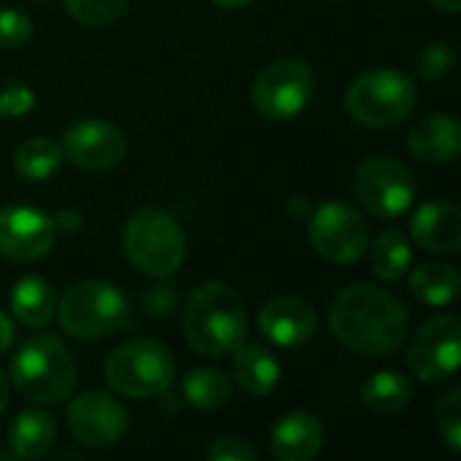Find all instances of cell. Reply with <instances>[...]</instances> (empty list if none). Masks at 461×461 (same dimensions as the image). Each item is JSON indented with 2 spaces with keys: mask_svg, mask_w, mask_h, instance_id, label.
<instances>
[{
  "mask_svg": "<svg viewBox=\"0 0 461 461\" xmlns=\"http://www.w3.org/2000/svg\"><path fill=\"white\" fill-rule=\"evenodd\" d=\"M332 335L354 354L392 357L408 338V311L373 284L346 286L330 305Z\"/></svg>",
  "mask_w": 461,
  "mask_h": 461,
  "instance_id": "1",
  "label": "cell"
},
{
  "mask_svg": "<svg viewBox=\"0 0 461 461\" xmlns=\"http://www.w3.org/2000/svg\"><path fill=\"white\" fill-rule=\"evenodd\" d=\"M181 319L189 346L208 359L232 354L243 343L249 327L240 297L219 281L197 286L189 294Z\"/></svg>",
  "mask_w": 461,
  "mask_h": 461,
  "instance_id": "2",
  "label": "cell"
},
{
  "mask_svg": "<svg viewBox=\"0 0 461 461\" xmlns=\"http://www.w3.org/2000/svg\"><path fill=\"white\" fill-rule=\"evenodd\" d=\"M11 378L27 400L57 405L76 386V362L54 335H35L14 357Z\"/></svg>",
  "mask_w": 461,
  "mask_h": 461,
  "instance_id": "3",
  "label": "cell"
},
{
  "mask_svg": "<svg viewBox=\"0 0 461 461\" xmlns=\"http://www.w3.org/2000/svg\"><path fill=\"white\" fill-rule=\"evenodd\" d=\"M124 254L146 276H173L186 259V243L178 221L157 208L138 211L124 227Z\"/></svg>",
  "mask_w": 461,
  "mask_h": 461,
  "instance_id": "4",
  "label": "cell"
},
{
  "mask_svg": "<svg viewBox=\"0 0 461 461\" xmlns=\"http://www.w3.org/2000/svg\"><path fill=\"white\" fill-rule=\"evenodd\" d=\"M105 381L113 392L124 397L151 400L167 394L176 381V365L162 343L130 340L108 357Z\"/></svg>",
  "mask_w": 461,
  "mask_h": 461,
  "instance_id": "5",
  "label": "cell"
},
{
  "mask_svg": "<svg viewBox=\"0 0 461 461\" xmlns=\"http://www.w3.org/2000/svg\"><path fill=\"white\" fill-rule=\"evenodd\" d=\"M57 313L68 335L78 340H97L124 327L130 305L116 286L105 281H81L65 292Z\"/></svg>",
  "mask_w": 461,
  "mask_h": 461,
  "instance_id": "6",
  "label": "cell"
},
{
  "mask_svg": "<svg viewBox=\"0 0 461 461\" xmlns=\"http://www.w3.org/2000/svg\"><path fill=\"white\" fill-rule=\"evenodd\" d=\"M416 105V86L408 76L378 68L362 73L346 92L348 113L367 127L400 124Z\"/></svg>",
  "mask_w": 461,
  "mask_h": 461,
  "instance_id": "7",
  "label": "cell"
},
{
  "mask_svg": "<svg viewBox=\"0 0 461 461\" xmlns=\"http://www.w3.org/2000/svg\"><path fill=\"white\" fill-rule=\"evenodd\" d=\"M313 89H316V78L311 65H305L303 59L284 57L265 65L257 73V81L251 86V100L259 116L270 122H289L308 108Z\"/></svg>",
  "mask_w": 461,
  "mask_h": 461,
  "instance_id": "8",
  "label": "cell"
},
{
  "mask_svg": "<svg viewBox=\"0 0 461 461\" xmlns=\"http://www.w3.org/2000/svg\"><path fill=\"white\" fill-rule=\"evenodd\" d=\"M308 238L313 251L335 265L357 262L370 246L365 216L343 200H330L311 213Z\"/></svg>",
  "mask_w": 461,
  "mask_h": 461,
  "instance_id": "9",
  "label": "cell"
},
{
  "mask_svg": "<svg viewBox=\"0 0 461 461\" xmlns=\"http://www.w3.org/2000/svg\"><path fill=\"white\" fill-rule=\"evenodd\" d=\"M354 194L365 211L378 219H397L416 197L411 170L392 157H370L357 167Z\"/></svg>",
  "mask_w": 461,
  "mask_h": 461,
  "instance_id": "10",
  "label": "cell"
},
{
  "mask_svg": "<svg viewBox=\"0 0 461 461\" xmlns=\"http://www.w3.org/2000/svg\"><path fill=\"white\" fill-rule=\"evenodd\" d=\"M461 359V321L456 313L429 319L408 348V367L424 384L456 375Z\"/></svg>",
  "mask_w": 461,
  "mask_h": 461,
  "instance_id": "11",
  "label": "cell"
},
{
  "mask_svg": "<svg viewBox=\"0 0 461 461\" xmlns=\"http://www.w3.org/2000/svg\"><path fill=\"white\" fill-rule=\"evenodd\" d=\"M68 427L78 443L108 448L122 440L127 429V413L113 397L103 392H86L70 402Z\"/></svg>",
  "mask_w": 461,
  "mask_h": 461,
  "instance_id": "12",
  "label": "cell"
},
{
  "mask_svg": "<svg viewBox=\"0 0 461 461\" xmlns=\"http://www.w3.org/2000/svg\"><path fill=\"white\" fill-rule=\"evenodd\" d=\"M57 224L51 216L24 208L8 205L0 208V254L14 262H32L51 251Z\"/></svg>",
  "mask_w": 461,
  "mask_h": 461,
  "instance_id": "13",
  "label": "cell"
},
{
  "mask_svg": "<svg viewBox=\"0 0 461 461\" xmlns=\"http://www.w3.org/2000/svg\"><path fill=\"white\" fill-rule=\"evenodd\" d=\"M62 151L73 165L86 170H111L127 154L124 132L100 119H84L65 132Z\"/></svg>",
  "mask_w": 461,
  "mask_h": 461,
  "instance_id": "14",
  "label": "cell"
},
{
  "mask_svg": "<svg viewBox=\"0 0 461 461\" xmlns=\"http://www.w3.org/2000/svg\"><path fill=\"white\" fill-rule=\"evenodd\" d=\"M259 330L270 343L294 348L316 335V311L300 297H276L262 308Z\"/></svg>",
  "mask_w": 461,
  "mask_h": 461,
  "instance_id": "15",
  "label": "cell"
},
{
  "mask_svg": "<svg viewBox=\"0 0 461 461\" xmlns=\"http://www.w3.org/2000/svg\"><path fill=\"white\" fill-rule=\"evenodd\" d=\"M411 235L427 251L456 254L461 249V211L448 200H429L413 213Z\"/></svg>",
  "mask_w": 461,
  "mask_h": 461,
  "instance_id": "16",
  "label": "cell"
},
{
  "mask_svg": "<svg viewBox=\"0 0 461 461\" xmlns=\"http://www.w3.org/2000/svg\"><path fill=\"white\" fill-rule=\"evenodd\" d=\"M324 446V427L313 413H286L270 432V451L278 461H311Z\"/></svg>",
  "mask_w": 461,
  "mask_h": 461,
  "instance_id": "17",
  "label": "cell"
},
{
  "mask_svg": "<svg viewBox=\"0 0 461 461\" xmlns=\"http://www.w3.org/2000/svg\"><path fill=\"white\" fill-rule=\"evenodd\" d=\"M408 149L427 165H446L461 151V127L451 113H429L413 124Z\"/></svg>",
  "mask_w": 461,
  "mask_h": 461,
  "instance_id": "18",
  "label": "cell"
},
{
  "mask_svg": "<svg viewBox=\"0 0 461 461\" xmlns=\"http://www.w3.org/2000/svg\"><path fill=\"white\" fill-rule=\"evenodd\" d=\"M235 359H232V373H235V381L238 386L251 394V397H265L270 394L278 381H281V365L278 359L262 348V346H238L235 351Z\"/></svg>",
  "mask_w": 461,
  "mask_h": 461,
  "instance_id": "19",
  "label": "cell"
},
{
  "mask_svg": "<svg viewBox=\"0 0 461 461\" xmlns=\"http://www.w3.org/2000/svg\"><path fill=\"white\" fill-rule=\"evenodd\" d=\"M11 311L24 327L43 330L57 313V297L51 284L38 276L22 278L11 292Z\"/></svg>",
  "mask_w": 461,
  "mask_h": 461,
  "instance_id": "20",
  "label": "cell"
},
{
  "mask_svg": "<svg viewBox=\"0 0 461 461\" xmlns=\"http://www.w3.org/2000/svg\"><path fill=\"white\" fill-rule=\"evenodd\" d=\"M57 438V424L43 411H24L8 427V443L16 459H38L43 456Z\"/></svg>",
  "mask_w": 461,
  "mask_h": 461,
  "instance_id": "21",
  "label": "cell"
},
{
  "mask_svg": "<svg viewBox=\"0 0 461 461\" xmlns=\"http://www.w3.org/2000/svg\"><path fill=\"white\" fill-rule=\"evenodd\" d=\"M411 400H413V384L394 370H381L370 375L367 384L362 386V402L375 416H394L405 411Z\"/></svg>",
  "mask_w": 461,
  "mask_h": 461,
  "instance_id": "22",
  "label": "cell"
},
{
  "mask_svg": "<svg viewBox=\"0 0 461 461\" xmlns=\"http://www.w3.org/2000/svg\"><path fill=\"white\" fill-rule=\"evenodd\" d=\"M459 273L454 265H446V262H427V265H419L411 276V292L416 300L427 303V305H448L456 300L459 294Z\"/></svg>",
  "mask_w": 461,
  "mask_h": 461,
  "instance_id": "23",
  "label": "cell"
},
{
  "mask_svg": "<svg viewBox=\"0 0 461 461\" xmlns=\"http://www.w3.org/2000/svg\"><path fill=\"white\" fill-rule=\"evenodd\" d=\"M413 262V251L411 243L405 238V232L400 230H386L375 238L373 249H370V267L378 278L384 281H397L405 276V270Z\"/></svg>",
  "mask_w": 461,
  "mask_h": 461,
  "instance_id": "24",
  "label": "cell"
},
{
  "mask_svg": "<svg viewBox=\"0 0 461 461\" xmlns=\"http://www.w3.org/2000/svg\"><path fill=\"white\" fill-rule=\"evenodd\" d=\"M62 146H57L49 138H30L24 140L16 154H14V165L16 173L27 181H46L49 176H54L62 165Z\"/></svg>",
  "mask_w": 461,
  "mask_h": 461,
  "instance_id": "25",
  "label": "cell"
},
{
  "mask_svg": "<svg viewBox=\"0 0 461 461\" xmlns=\"http://www.w3.org/2000/svg\"><path fill=\"white\" fill-rule=\"evenodd\" d=\"M184 397L189 405L200 408V411H219L224 405H230L232 400V384L224 373L203 367V370H192L184 378Z\"/></svg>",
  "mask_w": 461,
  "mask_h": 461,
  "instance_id": "26",
  "label": "cell"
},
{
  "mask_svg": "<svg viewBox=\"0 0 461 461\" xmlns=\"http://www.w3.org/2000/svg\"><path fill=\"white\" fill-rule=\"evenodd\" d=\"M127 0H65L68 14L86 27H103L111 24L116 16H122Z\"/></svg>",
  "mask_w": 461,
  "mask_h": 461,
  "instance_id": "27",
  "label": "cell"
},
{
  "mask_svg": "<svg viewBox=\"0 0 461 461\" xmlns=\"http://www.w3.org/2000/svg\"><path fill=\"white\" fill-rule=\"evenodd\" d=\"M435 416H438V429H440L443 440L454 451H461V389H451L438 402Z\"/></svg>",
  "mask_w": 461,
  "mask_h": 461,
  "instance_id": "28",
  "label": "cell"
},
{
  "mask_svg": "<svg viewBox=\"0 0 461 461\" xmlns=\"http://www.w3.org/2000/svg\"><path fill=\"white\" fill-rule=\"evenodd\" d=\"M416 68L424 78L429 81H440L454 70V51L448 43H429L419 51L416 57Z\"/></svg>",
  "mask_w": 461,
  "mask_h": 461,
  "instance_id": "29",
  "label": "cell"
},
{
  "mask_svg": "<svg viewBox=\"0 0 461 461\" xmlns=\"http://www.w3.org/2000/svg\"><path fill=\"white\" fill-rule=\"evenodd\" d=\"M32 35V22L14 8H0V49H16Z\"/></svg>",
  "mask_w": 461,
  "mask_h": 461,
  "instance_id": "30",
  "label": "cell"
},
{
  "mask_svg": "<svg viewBox=\"0 0 461 461\" xmlns=\"http://www.w3.org/2000/svg\"><path fill=\"white\" fill-rule=\"evenodd\" d=\"M35 92L24 84H5L0 86V119H16L32 111Z\"/></svg>",
  "mask_w": 461,
  "mask_h": 461,
  "instance_id": "31",
  "label": "cell"
},
{
  "mask_svg": "<svg viewBox=\"0 0 461 461\" xmlns=\"http://www.w3.org/2000/svg\"><path fill=\"white\" fill-rule=\"evenodd\" d=\"M208 459L211 461H257V451L251 448L249 440L238 438V435H224L216 438L208 448Z\"/></svg>",
  "mask_w": 461,
  "mask_h": 461,
  "instance_id": "32",
  "label": "cell"
},
{
  "mask_svg": "<svg viewBox=\"0 0 461 461\" xmlns=\"http://www.w3.org/2000/svg\"><path fill=\"white\" fill-rule=\"evenodd\" d=\"M11 343H14V324L5 313H0V354H5Z\"/></svg>",
  "mask_w": 461,
  "mask_h": 461,
  "instance_id": "33",
  "label": "cell"
},
{
  "mask_svg": "<svg viewBox=\"0 0 461 461\" xmlns=\"http://www.w3.org/2000/svg\"><path fill=\"white\" fill-rule=\"evenodd\" d=\"M435 8L446 11V14H459L461 11V0H429Z\"/></svg>",
  "mask_w": 461,
  "mask_h": 461,
  "instance_id": "34",
  "label": "cell"
},
{
  "mask_svg": "<svg viewBox=\"0 0 461 461\" xmlns=\"http://www.w3.org/2000/svg\"><path fill=\"white\" fill-rule=\"evenodd\" d=\"M5 405H8V381H5V375L0 373V413L5 411Z\"/></svg>",
  "mask_w": 461,
  "mask_h": 461,
  "instance_id": "35",
  "label": "cell"
},
{
  "mask_svg": "<svg viewBox=\"0 0 461 461\" xmlns=\"http://www.w3.org/2000/svg\"><path fill=\"white\" fill-rule=\"evenodd\" d=\"M219 8H240V5H246V3H251V0H213Z\"/></svg>",
  "mask_w": 461,
  "mask_h": 461,
  "instance_id": "36",
  "label": "cell"
},
{
  "mask_svg": "<svg viewBox=\"0 0 461 461\" xmlns=\"http://www.w3.org/2000/svg\"><path fill=\"white\" fill-rule=\"evenodd\" d=\"M14 459V454H3V451H0V461H11Z\"/></svg>",
  "mask_w": 461,
  "mask_h": 461,
  "instance_id": "37",
  "label": "cell"
},
{
  "mask_svg": "<svg viewBox=\"0 0 461 461\" xmlns=\"http://www.w3.org/2000/svg\"><path fill=\"white\" fill-rule=\"evenodd\" d=\"M38 3H43V0H38Z\"/></svg>",
  "mask_w": 461,
  "mask_h": 461,
  "instance_id": "38",
  "label": "cell"
}]
</instances>
